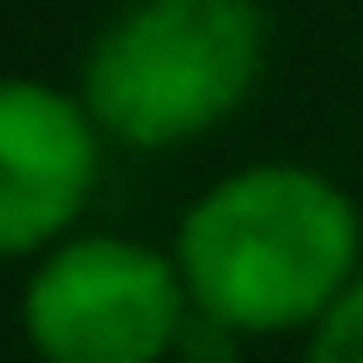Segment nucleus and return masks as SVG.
I'll return each mask as SVG.
<instances>
[{
  "mask_svg": "<svg viewBox=\"0 0 363 363\" xmlns=\"http://www.w3.org/2000/svg\"><path fill=\"white\" fill-rule=\"evenodd\" d=\"M178 278L214 335H306L363 271V214L313 164H242L178 214Z\"/></svg>",
  "mask_w": 363,
  "mask_h": 363,
  "instance_id": "obj_1",
  "label": "nucleus"
},
{
  "mask_svg": "<svg viewBox=\"0 0 363 363\" xmlns=\"http://www.w3.org/2000/svg\"><path fill=\"white\" fill-rule=\"evenodd\" d=\"M264 0H128L79 65V100L121 150L214 135L264 79Z\"/></svg>",
  "mask_w": 363,
  "mask_h": 363,
  "instance_id": "obj_2",
  "label": "nucleus"
},
{
  "mask_svg": "<svg viewBox=\"0 0 363 363\" xmlns=\"http://www.w3.org/2000/svg\"><path fill=\"white\" fill-rule=\"evenodd\" d=\"M193 328L171 250L72 228L29 264L22 335L36 363H164Z\"/></svg>",
  "mask_w": 363,
  "mask_h": 363,
  "instance_id": "obj_3",
  "label": "nucleus"
},
{
  "mask_svg": "<svg viewBox=\"0 0 363 363\" xmlns=\"http://www.w3.org/2000/svg\"><path fill=\"white\" fill-rule=\"evenodd\" d=\"M100 121L50 79H0V264H36L100 186Z\"/></svg>",
  "mask_w": 363,
  "mask_h": 363,
  "instance_id": "obj_4",
  "label": "nucleus"
},
{
  "mask_svg": "<svg viewBox=\"0 0 363 363\" xmlns=\"http://www.w3.org/2000/svg\"><path fill=\"white\" fill-rule=\"evenodd\" d=\"M306 363H363V271L328 299V313L306 328Z\"/></svg>",
  "mask_w": 363,
  "mask_h": 363,
  "instance_id": "obj_5",
  "label": "nucleus"
}]
</instances>
